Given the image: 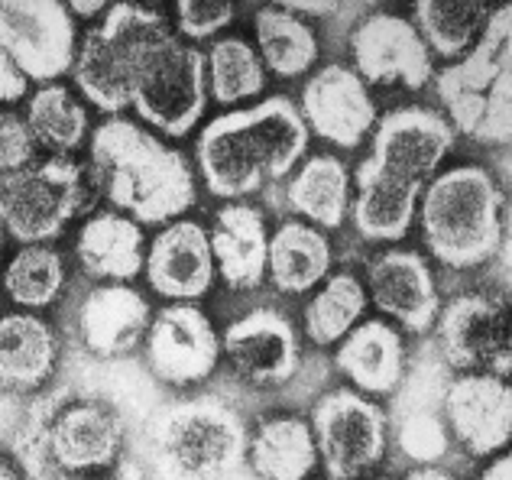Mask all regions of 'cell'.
<instances>
[{"instance_id": "cell-1", "label": "cell", "mask_w": 512, "mask_h": 480, "mask_svg": "<svg viewBox=\"0 0 512 480\" xmlns=\"http://www.w3.org/2000/svg\"><path fill=\"white\" fill-rule=\"evenodd\" d=\"M75 85L94 108L120 114L133 108L163 137H188L205 117V52L185 46L159 10L114 4L82 39Z\"/></svg>"}, {"instance_id": "cell-7", "label": "cell", "mask_w": 512, "mask_h": 480, "mask_svg": "<svg viewBox=\"0 0 512 480\" xmlns=\"http://www.w3.org/2000/svg\"><path fill=\"white\" fill-rule=\"evenodd\" d=\"M85 205V169L69 156H52L0 176V231L23 247L62 237L65 224Z\"/></svg>"}, {"instance_id": "cell-27", "label": "cell", "mask_w": 512, "mask_h": 480, "mask_svg": "<svg viewBox=\"0 0 512 480\" xmlns=\"http://www.w3.org/2000/svg\"><path fill=\"white\" fill-rule=\"evenodd\" d=\"M247 461L256 480H308L318 464L312 425L295 416L263 422L247 442Z\"/></svg>"}, {"instance_id": "cell-29", "label": "cell", "mask_w": 512, "mask_h": 480, "mask_svg": "<svg viewBox=\"0 0 512 480\" xmlns=\"http://www.w3.org/2000/svg\"><path fill=\"white\" fill-rule=\"evenodd\" d=\"M253 33L263 69L279 78H299L318 62L315 30L286 7H263L253 20Z\"/></svg>"}, {"instance_id": "cell-15", "label": "cell", "mask_w": 512, "mask_h": 480, "mask_svg": "<svg viewBox=\"0 0 512 480\" xmlns=\"http://www.w3.org/2000/svg\"><path fill=\"white\" fill-rule=\"evenodd\" d=\"M448 432L474 455H496L512 435V390L493 373H464L441 399Z\"/></svg>"}, {"instance_id": "cell-26", "label": "cell", "mask_w": 512, "mask_h": 480, "mask_svg": "<svg viewBox=\"0 0 512 480\" xmlns=\"http://www.w3.org/2000/svg\"><path fill=\"white\" fill-rule=\"evenodd\" d=\"M331 270V244L318 228L305 221H286L269 237L266 273L273 286L289 296L325 283Z\"/></svg>"}, {"instance_id": "cell-2", "label": "cell", "mask_w": 512, "mask_h": 480, "mask_svg": "<svg viewBox=\"0 0 512 480\" xmlns=\"http://www.w3.org/2000/svg\"><path fill=\"white\" fill-rule=\"evenodd\" d=\"M91 179L120 215L137 224H172L198 198L185 153L124 117L104 120L91 133Z\"/></svg>"}, {"instance_id": "cell-23", "label": "cell", "mask_w": 512, "mask_h": 480, "mask_svg": "<svg viewBox=\"0 0 512 480\" xmlns=\"http://www.w3.org/2000/svg\"><path fill=\"white\" fill-rule=\"evenodd\" d=\"M78 263L94 279H111V283H130L143 273L146 263V240L143 228L120 211H101L85 221L75 240Z\"/></svg>"}, {"instance_id": "cell-4", "label": "cell", "mask_w": 512, "mask_h": 480, "mask_svg": "<svg viewBox=\"0 0 512 480\" xmlns=\"http://www.w3.org/2000/svg\"><path fill=\"white\" fill-rule=\"evenodd\" d=\"M422 237L428 253L451 270L490 263L506 240V198L480 166L441 172L422 192Z\"/></svg>"}, {"instance_id": "cell-41", "label": "cell", "mask_w": 512, "mask_h": 480, "mask_svg": "<svg viewBox=\"0 0 512 480\" xmlns=\"http://www.w3.org/2000/svg\"><path fill=\"white\" fill-rule=\"evenodd\" d=\"M65 7H69L72 17H94V13H104L107 10L101 0H91V4H65Z\"/></svg>"}, {"instance_id": "cell-6", "label": "cell", "mask_w": 512, "mask_h": 480, "mask_svg": "<svg viewBox=\"0 0 512 480\" xmlns=\"http://www.w3.org/2000/svg\"><path fill=\"white\" fill-rule=\"evenodd\" d=\"M247 442L244 419L218 396L169 406L153 435L166 480H224L244 464Z\"/></svg>"}, {"instance_id": "cell-13", "label": "cell", "mask_w": 512, "mask_h": 480, "mask_svg": "<svg viewBox=\"0 0 512 480\" xmlns=\"http://www.w3.org/2000/svg\"><path fill=\"white\" fill-rule=\"evenodd\" d=\"M146 360L159 380L172 386L198 383L214 373L221 360V338L198 305L175 302L156 312L146 331Z\"/></svg>"}, {"instance_id": "cell-37", "label": "cell", "mask_w": 512, "mask_h": 480, "mask_svg": "<svg viewBox=\"0 0 512 480\" xmlns=\"http://www.w3.org/2000/svg\"><path fill=\"white\" fill-rule=\"evenodd\" d=\"M33 153L36 143L30 137L26 120L10 111H0V176H10V172L30 166Z\"/></svg>"}, {"instance_id": "cell-14", "label": "cell", "mask_w": 512, "mask_h": 480, "mask_svg": "<svg viewBox=\"0 0 512 480\" xmlns=\"http://www.w3.org/2000/svg\"><path fill=\"white\" fill-rule=\"evenodd\" d=\"M308 133H315L325 143L354 150L363 137L376 127V104L370 88L360 82V75L347 65H325L302 88L299 108Z\"/></svg>"}, {"instance_id": "cell-9", "label": "cell", "mask_w": 512, "mask_h": 480, "mask_svg": "<svg viewBox=\"0 0 512 480\" xmlns=\"http://www.w3.org/2000/svg\"><path fill=\"white\" fill-rule=\"evenodd\" d=\"M0 46L20 65L26 82L56 85L78 56L75 20L65 4L0 0Z\"/></svg>"}, {"instance_id": "cell-11", "label": "cell", "mask_w": 512, "mask_h": 480, "mask_svg": "<svg viewBox=\"0 0 512 480\" xmlns=\"http://www.w3.org/2000/svg\"><path fill=\"white\" fill-rule=\"evenodd\" d=\"M438 351L444 364L464 373H493L503 377L512 367L509 315L506 305L487 296H457L441 305L435 318Z\"/></svg>"}, {"instance_id": "cell-16", "label": "cell", "mask_w": 512, "mask_h": 480, "mask_svg": "<svg viewBox=\"0 0 512 480\" xmlns=\"http://www.w3.org/2000/svg\"><path fill=\"white\" fill-rule=\"evenodd\" d=\"M221 351L253 386H279L299 367V335L289 315L253 309L224 328Z\"/></svg>"}, {"instance_id": "cell-44", "label": "cell", "mask_w": 512, "mask_h": 480, "mask_svg": "<svg viewBox=\"0 0 512 480\" xmlns=\"http://www.w3.org/2000/svg\"><path fill=\"white\" fill-rule=\"evenodd\" d=\"M0 250H4V231H0Z\"/></svg>"}, {"instance_id": "cell-24", "label": "cell", "mask_w": 512, "mask_h": 480, "mask_svg": "<svg viewBox=\"0 0 512 480\" xmlns=\"http://www.w3.org/2000/svg\"><path fill=\"white\" fill-rule=\"evenodd\" d=\"M59 360V338L43 318L13 312L0 318V386L30 393L43 386Z\"/></svg>"}, {"instance_id": "cell-28", "label": "cell", "mask_w": 512, "mask_h": 480, "mask_svg": "<svg viewBox=\"0 0 512 480\" xmlns=\"http://www.w3.org/2000/svg\"><path fill=\"white\" fill-rule=\"evenodd\" d=\"M286 198L292 211L321 231H338L350 211V176L338 156H312L295 172Z\"/></svg>"}, {"instance_id": "cell-39", "label": "cell", "mask_w": 512, "mask_h": 480, "mask_svg": "<svg viewBox=\"0 0 512 480\" xmlns=\"http://www.w3.org/2000/svg\"><path fill=\"white\" fill-rule=\"evenodd\" d=\"M480 480H512V458L509 455L496 458L490 468L480 474Z\"/></svg>"}, {"instance_id": "cell-17", "label": "cell", "mask_w": 512, "mask_h": 480, "mask_svg": "<svg viewBox=\"0 0 512 480\" xmlns=\"http://www.w3.org/2000/svg\"><path fill=\"white\" fill-rule=\"evenodd\" d=\"M370 292L367 299L380 312L412 331V335H425L435 328V318L441 312V296L431 266L422 253L415 250H386L370 263L367 273Z\"/></svg>"}, {"instance_id": "cell-32", "label": "cell", "mask_w": 512, "mask_h": 480, "mask_svg": "<svg viewBox=\"0 0 512 480\" xmlns=\"http://www.w3.org/2000/svg\"><path fill=\"white\" fill-rule=\"evenodd\" d=\"M26 127L36 146H46L56 156H69L88 137V111L69 88L43 85L30 98Z\"/></svg>"}, {"instance_id": "cell-10", "label": "cell", "mask_w": 512, "mask_h": 480, "mask_svg": "<svg viewBox=\"0 0 512 480\" xmlns=\"http://www.w3.org/2000/svg\"><path fill=\"white\" fill-rule=\"evenodd\" d=\"M451 150L454 127L444 114L431 108H399L376 120L370 156L357 166V172L425 185Z\"/></svg>"}, {"instance_id": "cell-25", "label": "cell", "mask_w": 512, "mask_h": 480, "mask_svg": "<svg viewBox=\"0 0 512 480\" xmlns=\"http://www.w3.org/2000/svg\"><path fill=\"white\" fill-rule=\"evenodd\" d=\"M354 182L357 198H350V218H354L357 234L363 240H376V244H396L406 237L425 185L386 176H360V172H354Z\"/></svg>"}, {"instance_id": "cell-40", "label": "cell", "mask_w": 512, "mask_h": 480, "mask_svg": "<svg viewBox=\"0 0 512 480\" xmlns=\"http://www.w3.org/2000/svg\"><path fill=\"white\" fill-rule=\"evenodd\" d=\"M406 480H454V477L441 468H415L412 474H406Z\"/></svg>"}, {"instance_id": "cell-43", "label": "cell", "mask_w": 512, "mask_h": 480, "mask_svg": "<svg viewBox=\"0 0 512 480\" xmlns=\"http://www.w3.org/2000/svg\"><path fill=\"white\" fill-rule=\"evenodd\" d=\"M224 480H256V477H244V474H237V471H234V474H227Z\"/></svg>"}, {"instance_id": "cell-36", "label": "cell", "mask_w": 512, "mask_h": 480, "mask_svg": "<svg viewBox=\"0 0 512 480\" xmlns=\"http://www.w3.org/2000/svg\"><path fill=\"white\" fill-rule=\"evenodd\" d=\"M175 23H179V33L185 39H214L224 26L234 23V7L231 4H218V0H182L175 7Z\"/></svg>"}, {"instance_id": "cell-8", "label": "cell", "mask_w": 512, "mask_h": 480, "mask_svg": "<svg viewBox=\"0 0 512 480\" xmlns=\"http://www.w3.org/2000/svg\"><path fill=\"white\" fill-rule=\"evenodd\" d=\"M386 432V412L357 390H331L312 416L318 461H325L331 480H354L376 468L386 451Z\"/></svg>"}, {"instance_id": "cell-18", "label": "cell", "mask_w": 512, "mask_h": 480, "mask_svg": "<svg viewBox=\"0 0 512 480\" xmlns=\"http://www.w3.org/2000/svg\"><path fill=\"white\" fill-rule=\"evenodd\" d=\"M146 279L159 296L175 302H195L214 286V253L208 231L198 221H172L146 250Z\"/></svg>"}, {"instance_id": "cell-35", "label": "cell", "mask_w": 512, "mask_h": 480, "mask_svg": "<svg viewBox=\"0 0 512 480\" xmlns=\"http://www.w3.org/2000/svg\"><path fill=\"white\" fill-rule=\"evenodd\" d=\"M396 422H399L396 438L406 458L431 468V461H441L448 455L451 432H448V425H444L441 409H412L396 416Z\"/></svg>"}, {"instance_id": "cell-21", "label": "cell", "mask_w": 512, "mask_h": 480, "mask_svg": "<svg viewBox=\"0 0 512 480\" xmlns=\"http://www.w3.org/2000/svg\"><path fill=\"white\" fill-rule=\"evenodd\" d=\"M214 270L231 289H256L266 276L269 234L266 221L253 205L231 202L214 215V228L208 234Z\"/></svg>"}, {"instance_id": "cell-34", "label": "cell", "mask_w": 512, "mask_h": 480, "mask_svg": "<svg viewBox=\"0 0 512 480\" xmlns=\"http://www.w3.org/2000/svg\"><path fill=\"white\" fill-rule=\"evenodd\" d=\"M4 289L13 305L23 309H49L65 289V263L62 253L52 247L33 244L23 247L4 270Z\"/></svg>"}, {"instance_id": "cell-33", "label": "cell", "mask_w": 512, "mask_h": 480, "mask_svg": "<svg viewBox=\"0 0 512 480\" xmlns=\"http://www.w3.org/2000/svg\"><path fill=\"white\" fill-rule=\"evenodd\" d=\"M205 72H208V91L218 104L247 101L266 88V69L260 52L240 36L214 39L205 56Z\"/></svg>"}, {"instance_id": "cell-31", "label": "cell", "mask_w": 512, "mask_h": 480, "mask_svg": "<svg viewBox=\"0 0 512 480\" xmlns=\"http://www.w3.org/2000/svg\"><path fill=\"white\" fill-rule=\"evenodd\" d=\"M367 289L354 273H334L325 279L312 302L305 305V335L318 348L344 341L367 312Z\"/></svg>"}, {"instance_id": "cell-38", "label": "cell", "mask_w": 512, "mask_h": 480, "mask_svg": "<svg viewBox=\"0 0 512 480\" xmlns=\"http://www.w3.org/2000/svg\"><path fill=\"white\" fill-rule=\"evenodd\" d=\"M26 75L20 72V65L7 56V49L0 46V104H13L26 98Z\"/></svg>"}, {"instance_id": "cell-42", "label": "cell", "mask_w": 512, "mask_h": 480, "mask_svg": "<svg viewBox=\"0 0 512 480\" xmlns=\"http://www.w3.org/2000/svg\"><path fill=\"white\" fill-rule=\"evenodd\" d=\"M0 480H20V477H17V471H13L4 458H0Z\"/></svg>"}, {"instance_id": "cell-3", "label": "cell", "mask_w": 512, "mask_h": 480, "mask_svg": "<svg viewBox=\"0 0 512 480\" xmlns=\"http://www.w3.org/2000/svg\"><path fill=\"white\" fill-rule=\"evenodd\" d=\"M308 127L289 98H266L256 108L214 117L198 133L195 159L208 192L244 198L260 185L292 176L308 150Z\"/></svg>"}, {"instance_id": "cell-30", "label": "cell", "mask_w": 512, "mask_h": 480, "mask_svg": "<svg viewBox=\"0 0 512 480\" xmlns=\"http://www.w3.org/2000/svg\"><path fill=\"white\" fill-rule=\"evenodd\" d=\"M487 4H454V0H422L415 4L412 26L419 30L431 59H464L477 46L483 26L490 20Z\"/></svg>"}, {"instance_id": "cell-20", "label": "cell", "mask_w": 512, "mask_h": 480, "mask_svg": "<svg viewBox=\"0 0 512 480\" xmlns=\"http://www.w3.org/2000/svg\"><path fill=\"white\" fill-rule=\"evenodd\" d=\"M124 445V422L104 403H75L49 429V451L65 471H94L114 464Z\"/></svg>"}, {"instance_id": "cell-19", "label": "cell", "mask_w": 512, "mask_h": 480, "mask_svg": "<svg viewBox=\"0 0 512 480\" xmlns=\"http://www.w3.org/2000/svg\"><path fill=\"white\" fill-rule=\"evenodd\" d=\"M153 322L150 302L143 292L124 283L91 289L78 309V335L82 344L104 360L124 357L146 338Z\"/></svg>"}, {"instance_id": "cell-12", "label": "cell", "mask_w": 512, "mask_h": 480, "mask_svg": "<svg viewBox=\"0 0 512 480\" xmlns=\"http://www.w3.org/2000/svg\"><path fill=\"white\" fill-rule=\"evenodd\" d=\"M350 49H354V72L363 85L419 91L435 75V59L422 43L419 30L399 13L367 17L354 30Z\"/></svg>"}, {"instance_id": "cell-22", "label": "cell", "mask_w": 512, "mask_h": 480, "mask_svg": "<svg viewBox=\"0 0 512 480\" xmlns=\"http://www.w3.org/2000/svg\"><path fill=\"white\" fill-rule=\"evenodd\" d=\"M334 364L363 396H389L406 380V344L389 322H360L341 341Z\"/></svg>"}, {"instance_id": "cell-5", "label": "cell", "mask_w": 512, "mask_h": 480, "mask_svg": "<svg viewBox=\"0 0 512 480\" xmlns=\"http://www.w3.org/2000/svg\"><path fill=\"white\" fill-rule=\"evenodd\" d=\"M512 10L490 13L477 46L438 75V98L448 124L480 143L506 146L512 133Z\"/></svg>"}]
</instances>
